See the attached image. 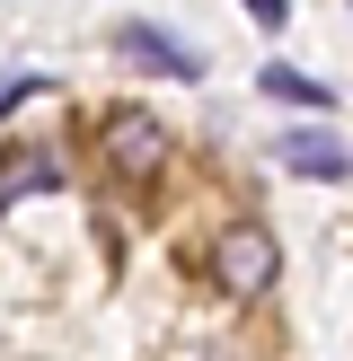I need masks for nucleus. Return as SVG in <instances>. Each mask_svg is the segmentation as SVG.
I'll list each match as a JSON object with an SVG mask.
<instances>
[{"mask_svg": "<svg viewBox=\"0 0 353 361\" xmlns=\"http://www.w3.org/2000/svg\"><path fill=\"white\" fill-rule=\"evenodd\" d=\"M35 88H44V71H9V80H0V115H9V106H27Z\"/></svg>", "mask_w": 353, "mask_h": 361, "instance_id": "0eeeda50", "label": "nucleus"}, {"mask_svg": "<svg viewBox=\"0 0 353 361\" xmlns=\"http://www.w3.org/2000/svg\"><path fill=\"white\" fill-rule=\"evenodd\" d=\"M9 185H62V159H53V150H35V159H9L0 194H9Z\"/></svg>", "mask_w": 353, "mask_h": 361, "instance_id": "423d86ee", "label": "nucleus"}, {"mask_svg": "<svg viewBox=\"0 0 353 361\" xmlns=\"http://www.w3.org/2000/svg\"><path fill=\"white\" fill-rule=\"evenodd\" d=\"M265 88H274V97H292V106H318V115H327V88H318L309 71H292V62H265Z\"/></svg>", "mask_w": 353, "mask_h": 361, "instance_id": "39448f33", "label": "nucleus"}, {"mask_svg": "<svg viewBox=\"0 0 353 361\" xmlns=\"http://www.w3.org/2000/svg\"><path fill=\"white\" fill-rule=\"evenodd\" d=\"M0 203H9V194H0Z\"/></svg>", "mask_w": 353, "mask_h": 361, "instance_id": "1a4fd4ad", "label": "nucleus"}, {"mask_svg": "<svg viewBox=\"0 0 353 361\" xmlns=\"http://www.w3.org/2000/svg\"><path fill=\"white\" fill-rule=\"evenodd\" d=\"M282 168L292 176H353V150L335 133H282Z\"/></svg>", "mask_w": 353, "mask_h": 361, "instance_id": "20e7f679", "label": "nucleus"}, {"mask_svg": "<svg viewBox=\"0 0 353 361\" xmlns=\"http://www.w3.org/2000/svg\"><path fill=\"white\" fill-rule=\"evenodd\" d=\"M247 18H256V27H282V18H292V0H247Z\"/></svg>", "mask_w": 353, "mask_h": 361, "instance_id": "6e6552de", "label": "nucleus"}, {"mask_svg": "<svg viewBox=\"0 0 353 361\" xmlns=\"http://www.w3.org/2000/svg\"><path fill=\"white\" fill-rule=\"evenodd\" d=\"M274 238H265L256 221H239V229H221V247H212V282H221V291H239V300H256L265 282H274Z\"/></svg>", "mask_w": 353, "mask_h": 361, "instance_id": "f257e3e1", "label": "nucleus"}, {"mask_svg": "<svg viewBox=\"0 0 353 361\" xmlns=\"http://www.w3.org/2000/svg\"><path fill=\"white\" fill-rule=\"evenodd\" d=\"M115 53H124V62L168 71V80H194V71H203V53H194V44H176V35H159V27H115Z\"/></svg>", "mask_w": 353, "mask_h": 361, "instance_id": "7ed1b4c3", "label": "nucleus"}, {"mask_svg": "<svg viewBox=\"0 0 353 361\" xmlns=\"http://www.w3.org/2000/svg\"><path fill=\"white\" fill-rule=\"evenodd\" d=\"M106 159L141 185V176H159V159H168V133H159L141 106H115V115H106Z\"/></svg>", "mask_w": 353, "mask_h": 361, "instance_id": "f03ea898", "label": "nucleus"}]
</instances>
